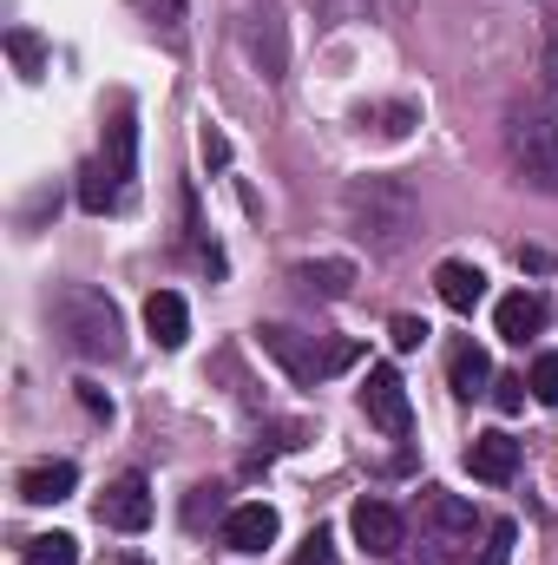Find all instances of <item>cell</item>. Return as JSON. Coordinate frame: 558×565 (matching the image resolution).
<instances>
[{
	"label": "cell",
	"mask_w": 558,
	"mask_h": 565,
	"mask_svg": "<svg viewBox=\"0 0 558 565\" xmlns=\"http://www.w3.org/2000/svg\"><path fill=\"white\" fill-rule=\"evenodd\" d=\"M119 191H126V184L106 171V158H93V164L79 171V204H86L93 217H99V211H112V204H119Z\"/></svg>",
	"instance_id": "d6986e66"
},
{
	"label": "cell",
	"mask_w": 558,
	"mask_h": 565,
	"mask_svg": "<svg viewBox=\"0 0 558 565\" xmlns=\"http://www.w3.org/2000/svg\"><path fill=\"white\" fill-rule=\"evenodd\" d=\"M204 158L224 164V158H230V139H224V132H204Z\"/></svg>",
	"instance_id": "1f68e13d"
},
{
	"label": "cell",
	"mask_w": 558,
	"mask_h": 565,
	"mask_svg": "<svg viewBox=\"0 0 558 565\" xmlns=\"http://www.w3.org/2000/svg\"><path fill=\"white\" fill-rule=\"evenodd\" d=\"M53 329L73 355L86 362H119L126 355V316L106 289H86V282H66L53 296Z\"/></svg>",
	"instance_id": "7a4b0ae2"
},
{
	"label": "cell",
	"mask_w": 558,
	"mask_h": 565,
	"mask_svg": "<svg viewBox=\"0 0 558 565\" xmlns=\"http://www.w3.org/2000/svg\"><path fill=\"white\" fill-rule=\"evenodd\" d=\"M447 382H453V395H486L493 388V362H486V349L480 342H453L447 349Z\"/></svg>",
	"instance_id": "e0dca14e"
},
{
	"label": "cell",
	"mask_w": 558,
	"mask_h": 565,
	"mask_svg": "<svg viewBox=\"0 0 558 565\" xmlns=\"http://www.w3.org/2000/svg\"><path fill=\"white\" fill-rule=\"evenodd\" d=\"M244 53L257 60L264 79H282V66H289V40H282L277 13H250V20H244Z\"/></svg>",
	"instance_id": "4fadbf2b"
},
{
	"label": "cell",
	"mask_w": 558,
	"mask_h": 565,
	"mask_svg": "<svg viewBox=\"0 0 558 565\" xmlns=\"http://www.w3.org/2000/svg\"><path fill=\"white\" fill-rule=\"evenodd\" d=\"M20 565H79V540L73 533H40L20 546Z\"/></svg>",
	"instance_id": "ffe728a7"
},
{
	"label": "cell",
	"mask_w": 558,
	"mask_h": 565,
	"mask_svg": "<svg viewBox=\"0 0 558 565\" xmlns=\"http://www.w3.org/2000/svg\"><path fill=\"white\" fill-rule=\"evenodd\" d=\"M144 329H151L158 349H184V335H191V309H184V296H178V289H158V296L144 302Z\"/></svg>",
	"instance_id": "2e32d148"
},
{
	"label": "cell",
	"mask_w": 558,
	"mask_h": 565,
	"mask_svg": "<svg viewBox=\"0 0 558 565\" xmlns=\"http://www.w3.org/2000/svg\"><path fill=\"white\" fill-rule=\"evenodd\" d=\"M388 342H395V349H420V342H427V322H420V316H395Z\"/></svg>",
	"instance_id": "4316f807"
},
{
	"label": "cell",
	"mask_w": 558,
	"mask_h": 565,
	"mask_svg": "<svg viewBox=\"0 0 558 565\" xmlns=\"http://www.w3.org/2000/svg\"><path fill=\"white\" fill-rule=\"evenodd\" d=\"M7 53H13V66H20V79H40V73H46V53H40V40H33L26 26L7 33Z\"/></svg>",
	"instance_id": "7402d4cb"
},
{
	"label": "cell",
	"mask_w": 558,
	"mask_h": 565,
	"mask_svg": "<svg viewBox=\"0 0 558 565\" xmlns=\"http://www.w3.org/2000/svg\"><path fill=\"white\" fill-rule=\"evenodd\" d=\"M506 559H513V520H500L486 533V553H480V565H506Z\"/></svg>",
	"instance_id": "484cf974"
},
{
	"label": "cell",
	"mask_w": 558,
	"mask_h": 565,
	"mask_svg": "<svg viewBox=\"0 0 558 565\" xmlns=\"http://www.w3.org/2000/svg\"><path fill=\"white\" fill-rule=\"evenodd\" d=\"M420 526H427L433 540H447V546H466V540H473V507L453 500V493H440V487H427V493H420Z\"/></svg>",
	"instance_id": "8fae6325"
},
{
	"label": "cell",
	"mask_w": 558,
	"mask_h": 565,
	"mask_svg": "<svg viewBox=\"0 0 558 565\" xmlns=\"http://www.w3.org/2000/svg\"><path fill=\"white\" fill-rule=\"evenodd\" d=\"M132 7H144V13H151V20L178 40V20H184V7H178V0H132Z\"/></svg>",
	"instance_id": "f1b7e54d"
},
{
	"label": "cell",
	"mask_w": 558,
	"mask_h": 565,
	"mask_svg": "<svg viewBox=\"0 0 558 565\" xmlns=\"http://www.w3.org/2000/svg\"><path fill=\"white\" fill-rule=\"evenodd\" d=\"M99 520H106L112 533H144V526H151V487H144V473H119V480L99 493Z\"/></svg>",
	"instance_id": "52a82bcc"
},
{
	"label": "cell",
	"mask_w": 558,
	"mask_h": 565,
	"mask_svg": "<svg viewBox=\"0 0 558 565\" xmlns=\"http://www.w3.org/2000/svg\"><path fill=\"white\" fill-rule=\"evenodd\" d=\"M282 520L277 507H264V500H244V507H230L224 513V546L230 553H264V546H277Z\"/></svg>",
	"instance_id": "ba28073f"
},
{
	"label": "cell",
	"mask_w": 558,
	"mask_h": 565,
	"mask_svg": "<svg viewBox=\"0 0 558 565\" xmlns=\"http://www.w3.org/2000/svg\"><path fill=\"white\" fill-rule=\"evenodd\" d=\"M493 322H500L506 342H533V335L552 322V302H546V289H513V296H500Z\"/></svg>",
	"instance_id": "9c48e42d"
},
{
	"label": "cell",
	"mask_w": 558,
	"mask_h": 565,
	"mask_svg": "<svg viewBox=\"0 0 558 565\" xmlns=\"http://www.w3.org/2000/svg\"><path fill=\"white\" fill-rule=\"evenodd\" d=\"M106 171L119 184L139 178V119H132V99H112V119H106Z\"/></svg>",
	"instance_id": "30bf717a"
},
{
	"label": "cell",
	"mask_w": 558,
	"mask_h": 565,
	"mask_svg": "<svg viewBox=\"0 0 558 565\" xmlns=\"http://www.w3.org/2000/svg\"><path fill=\"white\" fill-rule=\"evenodd\" d=\"M79 402H86L93 415H106V422H112V402H106V388H93V382H79Z\"/></svg>",
	"instance_id": "4dcf8cb0"
},
{
	"label": "cell",
	"mask_w": 558,
	"mask_h": 565,
	"mask_svg": "<svg viewBox=\"0 0 558 565\" xmlns=\"http://www.w3.org/2000/svg\"><path fill=\"white\" fill-rule=\"evenodd\" d=\"M506 158H513V171H519L526 191L558 198V126L546 119V113L513 119V132H506Z\"/></svg>",
	"instance_id": "277c9868"
},
{
	"label": "cell",
	"mask_w": 558,
	"mask_h": 565,
	"mask_svg": "<svg viewBox=\"0 0 558 565\" xmlns=\"http://www.w3.org/2000/svg\"><path fill=\"white\" fill-rule=\"evenodd\" d=\"M433 289H440V302H447V309H460V316H466V309H473V302L486 296V277H480L473 264H460V257H447V264L433 270Z\"/></svg>",
	"instance_id": "ac0fdd59"
},
{
	"label": "cell",
	"mask_w": 558,
	"mask_h": 565,
	"mask_svg": "<svg viewBox=\"0 0 558 565\" xmlns=\"http://www.w3.org/2000/svg\"><path fill=\"white\" fill-rule=\"evenodd\" d=\"M257 342H264V355L277 362L289 382H302V388H315V382H329V375H342L362 349L355 342H315V335H302V329H282V322H264L257 329Z\"/></svg>",
	"instance_id": "3957f363"
},
{
	"label": "cell",
	"mask_w": 558,
	"mask_h": 565,
	"mask_svg": "<svg viewBox=\"0 0 558 565\" xmlns=\"http://www.w3.org/2000/svg\"><path fill=\"white\" fill-rule=\"evenodd\" d=\"M296 565H335V540H329V533H309L302 553H296Z\"/></svg>",
	"instance_id": "83f0119b"
},
{
	"label": "cell",
	"mask_w": 558,
	"mask_h": 565,
	"mask_svg": "<svg viewBox=\"0 0 558 565\" xmlns=\"http://www.w3.org/2000/svg\"><path fill=\"white\" fill-rule=\"evenodd\" d=\"M382 132V139H408V126H415V106H382V113H362V132Z\"/></svg>",
	"instance_id": "603a6c76"
},
{
	"label": "cell",
	"mask_w": 558,
	"mask_h": 565,
	"mask_svg": "<svg viewBox=\"0 0 558 565\" xmlns=\"http://www.w3.org/2000/svg\"><path fill=\"white\" fill-rule=\"evenodd\" d=\"M302 296H322V302H342L348 289H355V264L348 257H315V264H296L289 270Z\"/></svg>",
	"instance_id": "9a60e30c"
},
{
	"label": "cell",
	"mask_w": 558,
	"mask_h": 565,
	"mask_svg": "<svg viewBox=\"0 0 558 565\" xmlns=\"http://www.w3.org/2000/svg\"><path fill=\"white\" fill-rule=\"evenodd\" d=\"M362 408L382 434H408L415 427V408H408V382L395 369H368V388H362Z\"/></svg>",
	"instance_id": "8992f818"
},
{
	"label": "cell",
	"mask_w": 558,
	"mask_h": 565,
	"mask_svg": "<svg viewBox=\"0 0 558 565\" xmlns=\"http://www.w3.org/2000/svg\"><path fill=\"white\" fill-rule=\"evenodd\" d=\"M466 467H473V480H486V487H506V480L519 473V440H513V434H473V447H466Z\"/></svg>",
	"instance_id": "7c38bea8"
},
{
	"label": "cell",
	"mask_w": 558,
	"mask_h": 565,
	"mask_svg": "<svg viewBox=\"0 0 558 565\" xmlns=\"http://www.w3.org/2000/svg\"><path fill=\"white\" fill-rule=\"evenodd\" d=\"M526 388H533L526 375H500V382H493V402H500L506 415H519V408H526Z\"/></svg>",
	"instance_id": "d4e9b609"
},
{
	"label": "cell",
	"mask_w": 558,
	"mask_h": 565,
	"mask_svg": "<svg viewBox=\"0 0 558 565\" xmlns=\"http://www.w3.org/2000/svg\"><path fill=\"white\" fill-rule=\"evenodd\" d=\"M526 382H533V395H539V402H546V408H558V355H539V362H533V375H526Z\"/></svg>",
	"instance_id": "cb8c5ba5"
},
{
	"label": "cell",
	"mask_w": 558,
	"mask_h": 565,
	"mask_svg": "<svg viewBox=\"0 0 558 565\" xmlns=\"http://www.w3.org/2000/svg\"><path fill=\"white\" fill-rule=\"evenodd\" d=\"M342 217H348V231H355L375 257H401L420 231V204L401 178H348Z\"/></svg>",
	"instance_id": "6da1fadb"
},
{
	"label": "cell",
	"mask_w": 558,
	"mask_h": 565,
	"mask_svg": "<svg viewBox=\"0 0 558 565\" xmlns=\"http://www.w3.org/2000/svg\"><path fill=\"white\" fill-rule=\"evenodd\" d=\"M368 13V0H322V20L329 26H342V20H362Z\"/></svg>",
	"instance_id": "f546056e"
},
{
	"label": "cell",
	"mask_w": 558,
	"mask_h": 565,
	"mask_svg": "<svg viewBox=\"0 0 558 565\" xmlns=\"http://www.w3.org/2000/svg\"><path fill=\"white\" fill-rule=\"evenodd\" d=\"M539 106H558V0H546V46H539Z\"/></svg>",
	"instance_id": "44dd1931"
},
{
	"label": "cell",
	"mask_w": 558,
	"mask_h": 565,
	"mask_svg": "<svg viewBox=\"0 0 558 565\" xmlns=\"http://www.w3.org/2000/svg\"><path fill=\"white\" fill-rule=\"evenodd\" d=\"M73 487H79L73 460H40V467L20 473V500L26 507H60V500H73Z\"/></svg>",
	"instance_id": "5bb4252c"
},
{
	"label": "cell",
	"mask_w": 558,
	"mask_h": 565,
	"mask_svg": "<svg viewBox=\"0 0 558 565\" xmlns=\"http://www.w3.org/2000/svg\"><path fill=\"white\" fill-rule=\"evenodd\" d=\"M348 533H355V546L375 553V559H395V553L408 546V526H401V513H395L388 500H355Z\"/></svg>",
	"instance_id": "5b68a950"
}]
</instances>
